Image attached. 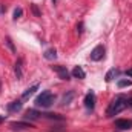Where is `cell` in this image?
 <instances>
[{
	"instance_id": "9c48e42d",
	"label": "cell",
	"mask_w": 132,
	"mask_h": 132,
	"mask_svg": "<svg viewBox=\"0 0 132 132\" xmlns=\"http://www.w3.org/2000/svg\"><path fill=\"white\" fill-rule=\"evenodd\" d=\"M23 59H17V62H15V65H14V72H15V75H17V80H22V77H23Z\"/></svg>"
},
{
	"instance_id": "5bb4252c",
	"label": "cell",
	"mask_w": 132,
	"mask_h": 132,
	"mask_svg": "<svg viewBox=\"0 0 132 132\" xmlns=\"http://www.w3.org/2000/svg\"><path fill=\"white\" fill-rule=\"evenodd\" d=\"M120 75V71L118 69H115V68H112L111 71H108V74H106V77H104V80L106 81H111V80H114L115 77H118Z\"/></svg>"
},
{
	"instance_id": "7a4b0ae2",
	"label": "cell",
	"mask_w": 132,
	"mask_h": 132,
	"mask_svg": "<svg viewBox=\"0 0 132 132\" xmlns=\"http://www.w3.org/2000/svg\"><path fill=\"white\" fill-rule=\"evenodd\" d=\"M55 100V95L51 91H43L37 98H35V106L38 108H49Z\"/></svg>"
},
{
	"instance_id": "6da1fadb",
	"label": "cell",
	"mask_w": 132,
	"mask_h": 132,
	"mask_svg": "<svg viewBox=\"0 0 132 132\" xmlns=\"http://www.w3.org/2000/svg\"><path fill=\"white\" fill-rule=\"evenodd\" d=\"M128 108V97L126 95H117L112 100L106 109V117H114L117 114H120L121 111H125Z\"/></svg>"
},
{
	"instance_id": "603a6c76",
	"label": "cell",
	"mask_w": 132,
	"mask_h": 132,
	"mask_svg": "<svg viewBox=\"0 0 132 132\" xmlns=\"http://www.w3.org/2000/svg\"><path fill=\"white\" fill-rule=\"evenodd\" d=\"M128 106L132 108V97H131V98H128Z\"/></svg>"
},
{
	"instance_id": "9a60e30c",
	"label": "cell",
	"mask_w": 132,
	"mask_h": 132,
	"mask_svg": "<svg viewBox=\"0 0 132 132\" xmlns=\"http://www.w3.org/2000/svg\"><path fill=\"white\" fill-rule=\"evenodd\" d=\"M43 57H45L46 60H54V59L57 57V51H55V48L46 49V51H45V54H43Z\"/></svg>"
},
{
	"instance_id": "8992f818",
	"label": "cell",
	"mask_w": 132,
	"mask_h": 132,
	"mask_svg": "<svg viewBox=\"0 0 132 132\" xmlns=\"http://www.w3.org/2000/svg\"><path fill=\"white\" fill-rule=\"evenodd\" d=\"M115 128H118V129H121V131L131 129L132 128V120H128V118H118V120H115Z\"/></svg>"
},
{
	"instance_id": "4316f807",
	"label": "cell",
	"mask_w": 132,
	"mask_h": 132,
	"mask_svg": "<svg viewBox=\"0 0 132 132\" xmlns=\"http://www.w3.org/2000/svg\"><path fill=\"white\" fill-rule=\"evenodd\" d=\"M0 91H2V85H0Z\"/></svg>"
},
{
	"instance_id": "5b68a950",
	"label": "cell",
	"mask_w": 132,
	"mask_h": 132,
	"mask_svg": "<svg viewBox=\"0 0 132 132\" xmlns=\"http://www.w3.org/2000/svg\"><path fill=\"white\" fill-rule=\"evenodd\" d=\"M85 108L88 111H94V108H95V94L92 91L85 95Z\"/></svg>"
},
{
	"instance_id": "4fadbf2b",
	"label": "cell",
	"mask_w": 132,
	"mask_h": 132,
	"mask_svg": "<svg viewBox=\"0 0 132 132\" xmlns=\"http://www.w3.org/2000/svg\"><path fill=\"white\" fill-rule=\"evenodd\" d=\"M38 89V85H34V86H31V88H28L25 92H23V95H22V100H28L31 95H34L35 94V91Z\"/></svg>"
},
{
	"instance_id": "3957f363",
	"label": "cell",
	"mask_w": 132,
	"mask_h": 132,
	"mask_svg": "<svg viewBox=\"0 0 132 132\" xmlns=\"http://www.w3.org/2000/svg\"><path fill=\"white\" fill-rule=\"evenodd\" d=\"M104 52H106V49H104V46L103 45H97L92 51H91V55H89V59L92 60V62H100L103 57H104Z\"/></svg>"
},
{
	"instance_id": "7c38bea8",
	"label": "cell",
	"mask_w": 132,
	"mask_h": 132,
	"mask_svg": "<svg viewBox=\"0 0 132 132\" xmlns=\"http://www.w3.org/2000/svg\"><path fill=\"white\" fill-rule=\"evenodd\" d=\"M74 97H75V92H74V91H68V94H65V95L62 97V103H60V104H62V106H68V104L72 101Z\"/></svg>"
},
{
	"instance_id": "52a82bcc",
	"label": "cell",
	"mask_w": 132,
	"mask_h": 132,
	"mask_svg": "<svg viewBox=\"0 0 132 132\" xmlns=\"http://www.w3.org/2000/svg\"><path fill=\"white\" fill-rule=\"evenodd\" d=\"M22 108H23L22 100H14V101H11V103L8 104V111H9L11 114H17V112H20Z\"/></svg>"
},
{
	"instance_id": "277c9868",
	"label": "cell",
	"mask_w": 132,
	"mask_h": 132,
	"mask_svg": "<svg viewBox=\"0 0 132 132\" xmlns=\"http://www.w3.org/2000/svg\"><path fill=\"white\" fill-rule=\"evenodd\" d=\"M51 68H52V71H55V72L59 74V78H62V80H69V78H71V74H69V71L66 69V66L54 65V66H51Z\"/></svg>"
},
{
	"instance_id": "2e32d148",
	"label": "cell",
	"mask_w": 132,
	"mask_h": 132,
	"mask_svg": "<svg viewBox=\"0 0 132 132\" xmlns=\"http://www.w3.org/2000/svg\"><path fill=\"white\" fill-rule=\"evenodd\" d=\"M5 45L8 46V49H9L12 54H15V52H17V49H15V46H14V43H12L11 37H5Z\"/></svg>"
},
{
	"instance_id": "e0dca14e",
	"label": "cell",
	"mask_w": 132,
	"mask_h": 132,
	"mask_svg": "<svg viewBox=\"0 0 132 132\" xmlns=\"http://www.w3.org/2000/svg\"><path fill=\"white\" fill-rule=\"evenodd\" d=\"M42 115L46 117V118H51V120H63V117L59 115V114H42Z\"/></svg>"
},
{
	"instance_id": "484cf974",
	"label": "cell",
	"mask_w": 132,
	"mask_h": 132,
	"mask_svg": "<svg viewBox=\"0 0 132 132\" xmlns=\"http://www.w3.org/2000/svg\"><path fill=\"white\" fill-rule=\"evenodd\" d=\"M52 2H54V3H55V2H57V0H52Z\"/></svg>"
},
{
	"instance_id": "ba28073f",
	"label": "cell",
	"mask_w": 132,
	"mask_h": 132,
	"mask_svg": "<svg viewBox=\"0 0 132 132\" xmlns=\"http://www.w3.org/2000/svg\"><path fill=\"white\" fill-rule=\"evenodd\" d=\"M11 128L14 131H25V129H31L32 125L25 120V121H14V123H11Z\"/></svg>"
},
{
	"instance_id": "ac0fdd59",
	"label": "cell",
	"mask_w": 132,
	"mask_h": 132,
	"mask_svg": "<svg viewBox=\"0 0 132 132\" xmlns=\"http://www.w3.org/2000/svg\"><path fill=\"white\" fill-rule=\"evenodd\" d=\"M118 88H126V86H132V81L131 80H118Z\"/></svg>"
},
{
	"instance_id": "cb8c5ba5",
	"label": "cell",
	"mask_w": 132,
	"mask_h": 132,
	"mask_svg": "<svg viewBox=\"0 0 132 132\" xmlns=\"http://www.w3.org/2000/svg\"><path fill=\"white\" fill-rule=\"evenodd\" d=\"M5 11H6V8H3V6H0V14H3Z\"/></svg>"
},
{
	"instance_id": "44dd1931",
	"label": "cell",
	"mask_w": 132,
	"mask_h": 132,
	"mask_svg": "<svg viewBox=\"0 0 132 132\" xmlns=\"http://www.w3.org/2000/svg\"><path fill=\"white\" fill-rule=\"evenodd\" d=\"M83 28H85V25H83V22H80V23L77 25V32L81 34V32H83Z\"/></svg>"
},
{
	"instance_id": "d6986e66",
	"label": "cell",
	"mask_w": 132,
	"mask_h": 132,
	"mask_svg": "<svg viewBox=\"0 0 132 132\" xmlns=\"http://www.w3.org/2000/svg\"><path fill=\"white\" fill-rule=\"evenodd\" d=\"M22 14H23V9H22V8H17V9L14 11L12 19H14V20H17V19H20V17H22Z\"/></svg>"
},
{
	"instance_id": "ffe728a7",
	"label": "cell",
	"mask_w": 132,
	"mask_h": 132,
	"mask_svg": "<svg viewBox=\"0 0 132 132\" xmlns=\"http://www.w3.org/2000/svg\"><path fill=\"white\" fill-rule=\"evenodd\" d=\"M31 9H32V12H34V15H35V17H40V15H42V14H40V11H38V8H37V5H31Z\"/></svg>"
},
{
	"instance_id": "7402d4cb",
	"label": "cell",
	"mask_w": 132,
	"mask_h": 132,
	"mask_svg": "<svg viewBox=\"0 0 132 132\" xmlns=\"http://www.w3.org/2000/svg\"><path fill=\"white\" fill-rule=\"evenodd\" d=\"M125 74H126L128 77H131V78H132V68H131V69H128V71H126Z\"/></svg>"
},
{
	"instance_id": "d4e9b609",
	"label": "cell",
	"mask_w": 132,
	"mask_h": 132,
	"mask_svg": "<svg viewBox=\"0 0 132 132\" xmlns=\"http://www.w3.org/2000/svg\"><path fill=\"white\" fill-rule=\"evenodd\" d=\"M3 121H5V117H3V115H0V123H3Z\"/></svg>"
},
{
	"instance_id": "8fae6325",
	"label": "cell",
	"mask_w": 132,
	"mask_h": 132,
	"mask_svg": "<svg viewBox=\"0 0 132 132\" xmlns=\"http://www.w3.org/2000/svg\"><path fill=\"white\" fill-rule=\"evenodd\" d=\"M72 77H74V78H78V80H83V78L86 77V72L83 71L81 66H75V68L72 69Z\"/></svg>"
},
{
	"instance_id": "30bf717a",
	"label": "cell",
	"mask_w": 132,
	"mask_h": 132,
	"mask_svg": "<svg viewBox=\"0 0 132 132\" xmlns=\"http://www.w3.org/2000/svg\"><path fill=\"white\" fill-rule=\"evenodd\" d=\"M40 117H42V114L38 111H35V109H28L25 112V115H23L25 120H38Z\"/></svg>"
}]
</instances>
